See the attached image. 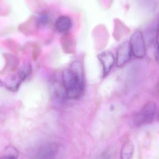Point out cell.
<instances>
[{"instance_id": "6da1fadb", "label": "cell", "mask_w": 159, "mask_h": 159, "mask_svg": "<svg viewBox=\"0 0 159 159\" xmlns=\"http://www.w3.org/2000/svg\"><path fill=\"white\" fill-rule=\"evenodd\" d=\"M62 83L66 96L70 99L79 98L84 90L83 74L78 73L71 69H66L62 74Z\"/></svg>"}, {"instance_id": "7a4b0ae2", "label": "cell", "mask_w": 159, "mask_h": 159, "mask_svg": "<svg viewBox=\"0 0 159 159\" xmlns=\"http://www.w3.org/2000/svg\"><path fill=\"white\" fill-rule=\"evenodd\" d=\"M157 106L154 102H148L136 115L134 120L136 126H141L152 123L156 116Z\"/></svg>"}, {"instance_id": "3957f363", "label": "cell", "mask_w": 159, "mask_h": 159, "mask_svg": "<svg viewBox=\"0 0 159 159\" xmlns=\"http://www.w3.org/2000/svg\"><path fill=\"white\" fill-rule=\"evenodd\" d=\"M130 45L132 53L135 57L142 58L146 55V47L143 35L139 30L135 31L130 38Z\"/></svg>"}, {"instance_id": "277c9868", "label": "cell", "mask_w": 159, "mask_h": 159, "mask_svg": "<svg viewBox=\"0 0 159 159\" xmlns=\"http://www.w3.org/2000/svg\"><path fill=\"white\" fill-rule=\"evenodd\" d=\"M132 53L129 43L125 42L121 44L117 51V66L120 67L126 64L130 59Z\"/></svg>"}, {"instance_id": "5b68a950", "label": "cell", "mask_w": 159, "mask_h": 159, "mask_svg": "<svg viewBox=\"0 0 159 159\" xmlns=\"http://www.w3.org/2000/svg\"><path fill=\"white\" fill-rule=\"evenodd\" d=\"M58 146L55 143H48L39 149L36 159H54L58 152Z\"/></svg>"}, {"instance_id": "8992f818", "label": "cell", "mask_w": 159, "mask_h": 159, "mask_svg": "<svg viewBox=\"0 0 159 159\" xmlns=\"http://www.w3.org/2000/svg\"><path fill=\"white\" fill-rule=\"evenodd\" d=\"M98 58L102 66L103 76H107L114 66L115 57L111 52L104 51L99 54Z\"/></svg>"}, {"instance_id": "52a82bcc", "label": "cell", "mask_w": 159, "mask_h": 159, "mask_svg": "<svg viewBox=\"0 0 159 159\" xmlns=\"http://www.w3.org/2000/svg\"><path fill=\"white\" fill-rule=\"evenodd\" d=\"M72 26V19L70 17L66 15L60 16L55 21V27L56 30L62 34L70 32Z\"/></svg>"}, {"instance_id": "ba28073f", "label": "cell", "mask_w": 159, "mask_h": 159, "mask_svg": "<svg viewBox=\"0 0 159 159\" xmlns=\"http://www.w3.org/2000/svg\"><path fill=\"white\" fill-rule=\"evenodd\" d=\"M61 45L65 53L72 54L75 50V40L71 33L63 34L61 38Z\"/></svg>"}, {"instance_id": "9c48e42d", "label": "cell", "mask_w": 159, "mask_h": 159, "mask_svg": "<svg viewBox=\"0 0 159 159\" xmlns=\"http://www.w3.org/2000/svg\"><path fill=\"white\" fill-rule=\"evenodd\" d=\"M134 145L132 141L128 140L122 145L120 151V159H130L133 155Z\"/></svg>"}, {"instance_id": "30bf717a", "label": "cell", "mask_w": 159, "mask_h": 159, "mask_svg": "<svg viewBox=\"0 0 159 159\" xmlns=\"http://www.w3.org/2000/svg\"><path fill=\"white\" fill-rule=\"evenodd\" d=\"M22 82L17 73L16 74L11 75L8 79L7 80L6 85L8 89L12 91H16L18 89Z\"/></svg>"}, {"instance_id": "8fae6325", "label": "cell", "mask_w": 159, "mask_h": 159, "mask_svg": "<svg viewBox=\"0 0 159 159\" xmlns=\"http://www.w3.org/2000/svg\"><path fill=\"white\" fill-rule=\"evenodd\" d=\"M114 30L113 35L116 40L119 39L121 35L123 30L125 29L124 23L118 19L114 20Z\"/></svg>"}, {"instance_id": "7c38bea8", "label": "cell", "mask_w": 159, "mask_h": 159, "mask_svg": "<svg viewBox=\"0 0 159 159\" xmlns=\"http://www.w3.org/2000/svg\"><path fill=\"white\" fill-rule=\"evenodd\" d=\"M31 66L29 63L23 64L17 72L18 75L22 81L25 80L31 71Z\"/></svg>"}, {"instance_id": "4fadbf2b", "label": "cell", "mask_w": 159, "mask_h": 159, "mask_svg": "<svg viewBox=\"0 0 159 159\" xmlns=\"http://www.w3.org/2000/svg\"><path fill=\"white\" fill-rule=\"evenodd\" d=\"M18 152L17 150L12 147H8L5 150L4 154L0 159H18Z\"/></svg>"}, {"instance_id": "5bb4252c", "label": "cell", "mask_w": 159, "mask_h": 159, "mask_svg": "<svg viewBox=\"0 0 159 159\" xmlns=\"http://www.w3.org/2000/svg\"><path fill=\"white\" fill-rule=\"evenodd\" d=\"M6 58L7 69L8 68L10 70H14L19 63V60L16 57L11 55H7Z\"/></svg>"}, {"instance_id": "9a60e30c", "label": "cell", "mask_w": 159, "mask_h": 159, "mask_svg": "<svg viewBox=\"0 0 159 159\" xmlns=\"http://www.w3.org/2000/svg\"><path fill=\"white\" fill-rule=\"evenodd\" d=\"M97 159H112V155L109 151H106L101 154Z\"/></svg>"}, {"instance_id": "2e32d148", "label": "cell", "mask_w": 159, "mask_h": 159, "mask_svg": "<svg viewBox=\"0 0 159 159\" xmlns=\"http://www.w3.org/2000/svg\"><path fill=\"white\" fill-rule=\"evenodd\" d=\"M102 5L105 9L110 8L112 4L113 0H101Z\"/></svg>"}, {"instance_id": "e0dca14e", "label": "cell", "mask_w": 159, "mask_h": 159, "mask_svg": "<svg viewBox=\"0 0 159 159\" xmlns=\"http://www.w3.org/2000/svg\"><path fill=\"white\" fill-rule=\"evenodd\" d=\"M144 4L147 6L148 7H153L155 4V0H141Z\"/></svg>"}, {"instance_id": "ac0fdd59", "label": "cell", "mask_w": 159, "mask_h": 159, "mask_svg": "<svg viewBox=\"0 0 159 159\" xmlns=\"http://www.w3.org/2000/svg\"><path fill=\"white\" fill-rule=\"evenodd\" d=\"M156 43H157V49L159 50V26L157 29V34H156Z\"/></svg>"}, {"instance_id": "d6986e66", "label": "cell", "mask_w": 159, "mask_h": 159, "mask_svg": "<svg viewBox=\"0 0 159 159\" xmlns=\"http://www.w3.org/2000/svg\"><path fill=\"white\" fill-rule=\"evenodd\" d=\"M156 59L157 61L159 64V50H157V54H156Z\"/></svg>"}, {"instance_id": "ffe728a7", "label": "cell", "mask_w": 159, "mask_h": 159, "mask_svg": "<svg viewBox=\"0 0 159 159\" xmlns=\"http://www.w3.org/2000/svg\"><path fill=\"white\" fill-rule=\"evenodd\" d=\"M3 85V83H2V81H1V80H0V87H1V86H2V85Z\"/></svg>"}]
</instances>
